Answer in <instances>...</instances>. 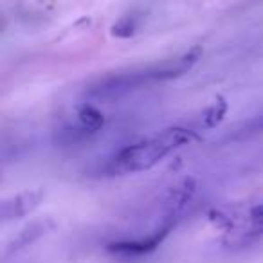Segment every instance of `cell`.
Masks as SVG:
<instances>
[{"label": "cell", "instance_id": "obj_1", "mask_svg": "<svg viewBox=\"0 0 263 263\" xmlns=\"http://www.w3.org/2000/svg\"><path fill=\"white\" fill-rule=\"evenodd\" d=\"M204 54V49L200 45H195L187 52L180 54L175 60H166V62L155 63V65L141 67V69H130L124 72H114L108 76L99 78L96 83L85 90L88 99L96 101H114L128 96L130 92L139 90L141 87L155 81H170L187 74L198 60Z\"/></svg>", "mask_w": 263, "mask_h": 263}, {"label": "cell", "instance_id": "obj_2", "mask_svg": "<svg viewBox=\"0 0 263 263\" xmlns=\"http://www.w3.org/2000/svg\"><path fill=\"white\" fill-rule=\"evenodd\" d=\"M198 136L186 128H168L161 134L144 139L137 144L117 152L105 166L108 175H132V173L148 172L155 168L162 159H166L177 148L197 141Z\"/></svg>", "mask_w": 263, "mask_h": 263}, {"label": "cell", "instance_id": "obj_3", "mask_svg": "<svg viewBox=\"0 0 263 263\" xmlns=\"http://www.w3.org/2000/svg\"><path fill=\"white\" fill-rule=\"evenodd\" d=\"M175 227V222H164L161 220V226L150 233L146 238H139V240H124V241H114L110 243L108 251L114 254H121V256H141V254H148V252L155 251L159 245L164 241V238L170 234V231Z\"/></svg>", "mask_w": 263, "mask_h": 263}, {"label": "cell", "instance_id": "obj_4", "mask_svg": "<svg viewBox=\"0 0 263 263\" xmlns=\"http://www.w3.org/2000/svg\"><path fill=\"white\" fill-rule=\"evenodd\" d=\"M45 198V193L42 190H31L18 193L15 197L8 198L2 202L0 205V216L2 222H11V220H18L24 216L31 215L38 205L42 204V200Z\"/></svg>", "mask_w": 263, "mask_h": 263}, {"label": "cell", "instance_id": "obj_5", "mask_svg": "<svg viewBox=\"0 0 263 263\" xmlns=\"http://www.w3.org/2000/svg\"><path fill=\"white\" fill-rule=\"evenodd\" d=\"M195 191H197V184H195L193 179H186L177 187H173L168 193V197L164 198V202H162V220L177 222L180 213L193 200Z\"/></svg>", "mask_w": 263, "mask_h": 263}, {"label": "cell", "instance_id": "obj_6", "mask_svg": "<svg viewBox=\"0 0 263 263\" xmlns=\"http://www.w3.org/2000/svg\"><path fill=\"white\" fill-rule=\"evenodd\" d=\"M51 229H54V222L49 220V218L29 223V226H27L26 229L20 231L18 236L11 241V245L8 247V252H6V254H16V252L24 251L26 247L33 245L36 240H40L44 234H47Z\"/></svg>", "mask_w": 263, "mask_h": 263}, {"label": "cell", "instance_id": "obj_7", "mask_svg": "<svg viewBox=\"0 0 263 263\" xmlns=\"http://www.w3.org/2000/svg\"><path fill=\"white\" fill-rule=\"evenodd\" d=\"M76 117H78L80 128H83L87 134H96V132L101 130L103 124H105L103 114L99 112L94 105H90V103H83V105L78 106Z\"/></svg>", "mask_w": 263, "mask_h": 263}, {"label": "cell", "instance_id": "obj_8", "mask_svg": "<svg viewBox=\"0 0 263 263\" xmlns=\"http://www.w3.org/2000/svg\"><path fill=\"white\" fill-rule=\"evenodd\" d=\"M263 236V202L256 204L247 215V226L240 233V241L258 240Z\"/></svg>", "mask_w": 263, "mask_h": 263}, {"label": "cell", "instance_id": "obj_9", "mask_svg": "<svg viewBox=\"0 0 263 263\" xmlns=\"http://www.w3.org/2000/svg\"><path fill=\"white\" fill-rule=\"evenodd\" d=\"M258 134H263V110L252 116L251 119L243 121L233 134V139H245V137L258 136Z\"/></svg>", "mask_w": 263, "mask_h": 263}, {"label": "cell", "instance_id": "obj_10", "mask_svg": "<svg viewBox=\"0 0 263 263\" xmlns=\"http://www.w3.org/2000/svg\"><path fill=\"white\" fill-rule=\"evenodd\" d=\"M226 114H227V103H226V99L218 96V98L215 99V103L204 112V117H202L205 128H215L216 124L226 117Z\"/></svg>", "mask_w": 263, "mask_h": 263}, {"label": "cell", "instance_id": "obj_11", "mask_svg": "<svg viewBox=\"0 0 263 263\" xmlns=\"http://www.w3.org/2000/svg\"><path fill=\"white\" fill-rule=\"evenodd\" d=\"M137 29L136 16H123L117 24L112 26V34L117 38H130Z\"/></svg>", "mask_w": 263, "mask_h": 263}]
</instances>
